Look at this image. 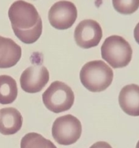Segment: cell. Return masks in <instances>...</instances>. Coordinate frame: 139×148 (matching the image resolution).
Wrapping results in <instances>:
<instances>
[{
	"instance_id": "obj_1",
	"label": "cell",
	"mask_w": 139,
	"mask_h": 148,
	"mask_svg": "<svg viewBox=\"0 0 139 148\" xmlns=\"http://www.w3.org/2000/svg\"><path fill=\"white\" fill-rule=\"evenodd\" d=\"M113 71L101 60L85 64L80 72L82 85L90 92H99L110 86L113 80Z\"/></svg>"
},
{
	"instance_id": "obj_2",
	"label": "cell",
	"mask_w": 139,
	"mask_h": 148,
	"mask_svg": "<svg viewBox=\"0 0 139 148\" xmlns=\"http://www.w3.org/2000/svg\"><path fill=\"white\" fill-rule=\"evenodd\" d=\"M101 57L114 69L127 66L132 59L133 50L128 42L119 36L107 38L101 48Z\"/></svg>"
},
{
	"instance_id": "obj_3",
	"label": "cell",
	"mask_w": 139,
	"mask_h": 148,
	"mask_svg": "<svg viewBox=\"0 0 139 148\" xmlns=\"http://www.w3.org/2000/svg\"><path fill=\"white\" fill-rule=\"evenodd\" d=\"M46 108L55 114L70 109L75 101V95L71 88L64 82H52L42 95Z\"/></svg>"
},
{
	"instance_id": "obj_4",
	"label": "cell",
	"mask_w": 139,
	"mask_h": 148,
	"mask_svg": "<svg viewBox=\"0 0 139 148\" xmlns=\"http://www.w3.org/2000/svg\"><path fill=\"white\" fill-rule=\"evenodd\" d=\"M81 121L70 114L56 119L52 129L54 140L61 145H70L75 143L81 137Z\"/></svg>"
},
{
	"instance_id": "obj_5",
	"label": "cell",
	"mask_w": 139,
	"mask_h": 148,
	"mask_svg": "<svg viewBox=\"0 0 139 148\" xmlns=\"http://www.w3.org/2000/svg\"><path fill=\"white\" fill-rule=\"evenodd\" d=\"M8 16L12 29L21 30L33 28L41 20L36 7L23 0L14 1L10 6Z\"/></svg>"
},
{
	"instance_id": "obj_6",
	"label": "cell",
	"mask_w": 139,
	"mask_h": 148,
	"mask_svg": "<svg viewBox=\"0 0 139 148\" xmlns=\"http://www.w3.org/2000/svg\"><path fill=\"white\" fill-rule=\"evenodd\" d=\"M78 11L75 4L69 1H59L52 5L48 14L51 25L57 30H66L75 23Z\"/></svg>"
},
{
	"instance_id": "obj_7",
	"label": "cell",
	"mask_w": 139,
	"mask_h": 148,
	"mask_svg": "<svg viewBox=\"0 0 139 148\" xmlns=\"http://www.w3.org/2000/svg\"><path fill=\"white\" fill-rule=\"evenodd\" d=\"M101 38V25L94 20H84L80 22L74 32L75 42L82 49H91L98 46Z\"/></svg>"
},
{
	"instance_id": "obj_8",
	"label": "cell",
	"mask_w": 139,
	"mask_h": 148,
	"mask_svg": "<svg viewBox=\"0 0 139 148\" xmlns=\"http://www.w3.org/2000/svg\"><path fill=\"white\" fill-rule=\"evenodd\" d=\"M49 80L48 69L42 65H33L22 73L20 82L21 88L28 93H36L42 90Z\"/></svg>"
},
{
	"instance_id": "obj_9",
	"label": "cell",
	"mask_w": 139,
	"mask_h": 148,
	"mask_svg": "<svg viewBox=\"0 0 139 148\" xmlns=\"http://www.w3.org/2000/svg\"><path fill=\"white\" fill-rule=\"evenodd\" d=\"M22 49L11 38L0 36V69L14 66L20 61Z\"/></svg>"
},
{
	"instance_id": "obj_10",
	"label": "cell",
	"mask_w": 139,
	"mask_h": 148,
	"mask_svg": "<svg viewBox=\"0 0 139 148\" xmlns=\"http://www.w3.org/2000/svg\"><path fill=\"white\" fill-rule=\"evenodd\" d=\"M120 108L127 115L139 116V86L131 84L125 86L119 95Z\"/></svg>"
},
{
	"instance_id": "obj_11",
	"label": "cell",
	"mask_w": 139,
	"mask_h": 148,
	"mask_svg": "<svg viewBox=\"0 0 139 148\" xmlns=\"http://www.w3.org/2000/svg\"><path fill=\"white\" fill-rule=\"evenodd\" d=\"M23 125L20 113L12 107L0 109V133L12 135L19 132Z\"/></svg>"
},
{
	"instance_id": "obj_12",
	"label": "cell",
	"mask_w": 139,
	"mask_h": 148,
	"mask_svg": "<svg viewBox=\"0 0 139 148\" xmlns=\"http://www.w3.org/2000/svg\"><path fill=\"white\" fill-rule=\"evenodd\" d=\"M17 83L12 77L0 75V103L2 105L14 102L17 97Z\"/></svg>"
},
{
	"instance_id": "obj_13",
	"label": "cell",
	"mask_w": 139,
	"mask_h": 148,
	"mask_svg": "<svg viewBox=\"0 0 139 148\" xmlns=\"http://www.w3.org/2000/svg\"><path fill=\"white\" fill-rule=\"evenodd\" d=\"M20 148H56L52 142L35 132L28 133L22 138Z\"/></svg>"
},
{
	"instance_id": "obj_14",
	"label": "cell",
	"mask_w": 139,
	"mask_h": 148,
	"mask_svg": "<svg viewBox=\"0 0 139 148\" xmlns=\"http://www.w3.org/2000/svg\"><path fill=\"white\" fill-rule=\"evenodd\" d=\"M42 20H40L34 27L29 30H21L12 29L16 37L25 44H31L39 40L42 33Z\"/></svg>"
},
{
	"instance_id": "obj_15",
	"label": "cell",
	"mask_w": 139,
	"mask_h": 148,
	"mask_svg": "<svg viewBox=\"0 0 139 148\" xmlns=\"http://www.w3.org/2000/svg\"><path fill=\"white\" fill-rule=\"evenodd\" d=\"M114 10L122 14H130L139 8V0H112Z\"/></svg>"
},
{
	"instance_id": "obj_16",
	"label": "cell",
	"mask_w": 139,
	"mask_h": 148,
	"mask_svg": "<svg viewBox=\"0 0 139 148\" xmlns=\"http://www.w3.org/2000/svg\"><path fill=\"white\" fill-rule=\"evenodd\" d=\"M90 148H112L109 144L106 142H97L91 145Z\"/></svg>"
},
{
	"instance_id": "obj_17",
	"label": "cell",
	"mask_w": 139,
	"mask_h": 148,
	"mask_svg": "<svg viewBox=\"0 0 139 148\" xmlns=\"http://www.w3.org/2000/svg\"><path fill=\"white\" fill-rule=\"evenodd\" d=\"M134 38L136 41L139 44V23L136 25L134 29Z\"/></svg>"
},
{
	"instance_id": "obj_18",
	"label": "cell",
	"mask_w": 139,
	"mask_h": 148,
	"mask_svg": "<svg viewBox=\"0 0 139 148\" xmlns=\"http://www.w3.org/2000/svg\"><path fill=\"white\" fill-rule=\"evenodd\" d=\"M136 148H139V141L138 142L137 145H136Z\"/></svg>"
}]
</instances>
